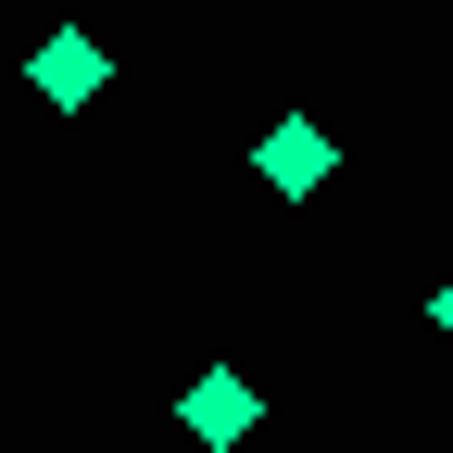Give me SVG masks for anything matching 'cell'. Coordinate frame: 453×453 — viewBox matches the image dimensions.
I'll return each mask as SVG.
<instances>
[{"label":"cell","mask_w":453,"mask_h":453,"mask_svg":"<svg viewBox=\"0 0 453 453\" xmlns=\"http://www.w3.org/2000/svg\"><path fill=\"white\" fill-rule=\"evenodd\" d=\"M177 416H189V441H214V453H226V441H252V416H265V403H252V378H240V365H202Z\"/></svg>","instance_id":"obj_1"},{"label":"cell","mask_w":453,"mask_h":453,"mask_svg":"<svg viewBox=\"0 0 453 453\" xmlns=\"http://www.w3.org/2000/svg\"><path fill=\"white\" fill-rule=\"evenodd\" d=\"M327 164H340V151H327V127H303V113L252 139V177H265V189H327Z\"/></svg>","instance_id":"obj_2"},{"label":"cell","mask_w":453,"mask_h":453,"mask_svg":"<svg viewBox=\"0 0 453 453\" xmlns=\"http://www.w3.org/2000/svg\"><path fill=\"white\" fill-rule=\"evenodd\" d=\"M26 76L76 113V101H101V76H113V64H101V38H88V26H64V38H38V64H26Z\"/></svg>","instance_id":"obj_3"},{"label":"cell","mask_w":453,"mask_h":453,"mask_svg":"<svg viewBox=\"0 0 453 453\" xmlns=\"http://www.w3.org/2000/svg\"><path fill=\"white\" fill-rule=\"evenodd\" d=\"M428 315H441V340H453V277H441V303H428Z\"/></svg>","instance_id":"obj_4"}]
</instances>
